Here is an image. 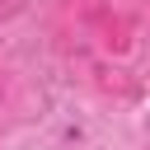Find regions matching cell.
Segmentation results:
<instances>
[{"label": "cell", "mask_w": 150, "mask_h": 150, "mask_svg": "<svg viewBox=\"0 0 150 150\" xmlns=\"http://www.w3.org/2000/svg\"><path fill=\"white\" fill-rule=\"evenodd\" d=\"M14 9H19V0H0V19H9Z\"/></svg>", "instance_id": "obj_2"}, {"label": "cell", "mask_w": 150, "mask_h": 150, "mask_svg": "<svg viewBox=\"0 0 150 150\" xmlns=\"http://www.w3.org/2000/svg\"><path fill=\"white\" fill-rule=\"evenodd\" d=\"M98 33L112 52H127L131 47V19L127 14H98Z\"/></svg>", "instance_id": "obj_1"}, {"label": "cell", "mask_w": 150, "mask_h": 150, "mask_svg": "<svg viewBox=\"0 0 150 150\" xmlns=\"http://www.w3.org/2000/svg\"><path fill=\"white\" fill-rule=\"evenodd\" d=\"M0 98H5V70H0Z\"/></svg>", "instance_id": "obj_3"}]
</instances>
